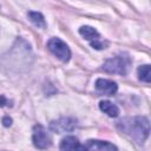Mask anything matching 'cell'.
Here are the masks:
<instances>
[{"label":"cell","mask_w":151,"mask_h":151,"mask_svg":"<svg viewBox=\"0 0 151 151\" xmlns=\"http://www.w3.org/2000/svg\"><path fill=\"white\" fill-rule=\"evenodd\" d=\"M117 126L120 131H123L125 134H127L130 138H132L134 142L139 144H143L149 137L150 124L147 118L145 117H127L118 122Z\"/></svg>","instance_id":"obj_1"},{"label":"cell","mask_w":151,"mask_h":151,"mask_svg":"<svg viewBox=\"0 0 151 151\" xmlns=\"http://www.w3.org/2000/svg\"><path fill=\"white\" fill-rule=\"evenodd\" d=\"M130 66H131L130 55L127 53H120V54H117L116 57L107 59L103 65V70L109 73L125 76L129 72Z\"/></svg>","instance_id":"obj_2"},{"label":"cell","mask_w":151,"mask_h":151,"mask_svg":"<svg viewBox=\"0 0 151 151\" xmlns=\"http://www.w3.org/2000/svg\"><path fill=\"white\" fill-rule=\"evenodd\" d=\"M47 47L61 61L66 63V61L70 60L71 51H70L68 46L66 45V42H64L61 39H59V38H51L48 40V42H47Z\"/></svg>","instance_id":"obj_3"},{"label":"cell","mask_w":151,"mask_h":151,"mask_svg":"<svg viewBox=\"0 0 151 151\" xmlns=\"http://www.w3.org/2000/svg\"><path fill=\"white\" fill-rule=\"evenodd\" d=\"M32 140H33L34 146L37 149H40V150L48 149L52 145V139H51L50 134L47 133V131L45 130V127L42 125H40V124H37L33 127Z\"/></svg>","instance_id":"obj_4"},{"label":"cell","mask_w":151,"mask_h":151,"mask_svg":"<svg viewBox=\"0 0 151 151\" xmlns=\"http://www.w3.org/2000/svg\"><path fill=\"white\" fill-rule=\"evenodd\" d=\"M79 33L91 42V46L96 50H103L105 48V44L100 40V35L97 32V29H94L91 26H81L79 28Z\"/></svg>","instance_id":"obj_5"},{"label":"cell","mask_w":151,"mask_h":151,"mask_svg":"<svg viewBox=\"0 0 151 151\" xmlns=\"http://www.w3.org/2000/svg\"><path fill=\"white\" fill-rule=\"evenodd\" d=\"M77 125V120L71 117H63L57 120H53L50 123V129L53 132L57 133H63V132H68L72 131Z\"/></svg>","instance_id":"obj_6"},{"label":"cell","mask_w":151,"mask_h":151,"mask_svg":"<svg viewBox=\"0 0 151 151\" xmlns=\"http://www.w3.org/2000/svg\"><path fill=\"white\" fill-rule=\"evenodd\" d=\"M86 151H118L117 146L113 145L110 142L105 140H97V139H90L84 145Z\"/></svg>","instance_id":"obj_7"},{"label":"cell","mask_w":151,"mask_h":151,"mask_svg":"<svg viewBox=\"0 0 151 151\" xmlns=\"http://www.w3.org/2000/svg\"><path fill=\"white\" fill-rule=\"evenodd\" d=\"M96 90L101 93V94H106V96H113L117 90H118V86L114 81L112 80H109V79H103V78H99L97 79L96 81Z\"/></svg>","instance_id":"obj_8"},{"label":"cell","mask_w":151,"mask_h":151,"mask_svg":"<svg viewBox=\"0 0 151 151\" xmlns=\"http://www.w3.org/2000/svg\"><path fill=\"white\" fill-rule=\"evenodd\" d=\"M60 151H86L85 146L73 136L65 137L59 146Z\"/></svg>","instance_id":"obj_9"},{"label":"cell","mask_w":151,"mask_h":151,"mask_svg":"<svg viewBox=\"0 0 151 151\" xmlns=\"http://www.w3.org/2000/svg\"><path fill=\"white\" fill-rule=\"evenodd\" d=\"M99 107H100V110L104 112V113H106L107 116H110V117H117L118 114H119V109H118V106L117 105H114L113 103H111V101H109V100H101L100 103H99Z\"/></svg>","instance_id":"obj_10"},{"label":"cell","mask_w":151,"mask_h":151,"mask_svg":"<svg viewBox=\"0 0 151 151\" xmlns=\"http://www.w3.org/2000/svg\"><path fill=\"white\" fill-rule=\"evenodd\" d=\"M29 20L38 27H45L46 26V22H45V19H44V15L39 12H28L27 13Z\"/></svg>","instance_id":"obj_11"},{"label":"cell","mask_w":151,"mask_h":151,"mask_svg":"<svg viewBox=\"0 0 151 151\" xmlns=\"http://www.w3.org/2000/svg\"><path fill=\"white\" fill-rule=\"evenodd\" d=\"M138 78L142 81L150 83L151 81V71H150V65H143L138 67Z\"/></svg>","instance_id":"obj_12"},{"label":"cell","mask_w":151,"mask_h":151,"mask_svg":"<svg viewBox=\"0 0 151 151\" xmlns=\"http://www.w3.org/2000/svg\"><path fill=\"white\" fill-rule=\"evenodd\" d=\"M2 122H4V125H5V126H9L11 123H12V119L8 118V117H5V118L2 119Z\"/></svg>","instance_id":"obj_13"}]
</instances>
